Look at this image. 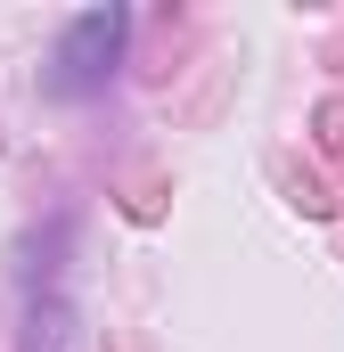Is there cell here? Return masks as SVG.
Returning a JSON list of instances; mask_svg holds the SVG:
<instances>
[{
  "mask_svg": "<svg viewBox=\"0 0 344 352\" xmlns=\"http://www.w3.org/2000/svg\"><path fill=\"white\" fill-rule=\"evenodd\" d=\"M123 33H131L123 8H83V16H66V33H58V50H50V90H58V98H98V90L115 82Z\"/></svg>",
  "mask_w": 344,
  "mask_h": 352,
  "instance_id": "obj_1",
  "label": "cell"
}]
</instances>
